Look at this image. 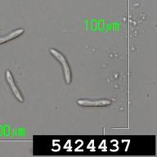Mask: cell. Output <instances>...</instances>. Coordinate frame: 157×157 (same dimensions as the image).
<instances>
[{"instance_id":"4","label":"cell","mask_w":157,"mask_h":157,"mask_svg":"<svg viewBox=\"0 0 157 157\" xmlns=\"http://www.w3.org/2000/svg\"><path fill=\"white\" fill-rule=\"evenodd\" d=\"M24 33V28H18V29H14V30H12V31H11L7 34L4 35V36L0 37V45L6 44L7 42L12 41V40H14V39H16L19 36L22 35Z\"/></svg>"},{"instance_id":"1","label":"cell","mask_w":157,"mask_h":157,"mask_svg":"<svg viewBox=\"0 0 157 157\" xmlns=\"http://www.w3.org/2000/svg\"><path fill=\"white\" fill-rule=\"evenodd\" d=\"M49 53L51 54L52 56H53L54 58L56 59L59 63L61 64L62 71H63L65 82L67 84H71V81H72V72H71V69L70 67L68 61L66 60V56H64L61 52L55 48L49 49Z\"/></svg>"},{"instance_id":"3","label":"cell","mask_w":157,"mask_h":157,"mask_svg":"<svg viewBox=\"0 0 157 157\" xmlns=\"http://www.w3.org/2000/svg\"><path fill=\"white\" fill-rule=\"evenodd\" d=\"M76 103L83 107H104L111 105V101L109 99H78Z\"/></svg>"},{"instance_id":"2","label":"cell","mask_w":157,"mask_h":157,"mask_svg":"<svg viewBox=\"0 0 157 157\" xmlns=\"http://www.w3.org/2000/svg\"><path fill=\"white\" fill-rule=\"evenodd\" d=\"M5 78H6V81H7V84L9 86V88H11V91H12V94L15 97V98L17 99L19 102L22 103L24 102V97L21 93V91L17 87V83H16V81L14 79V77L12 75V72L8 70L5 71Z\"/></svg>"}]
</instances>
